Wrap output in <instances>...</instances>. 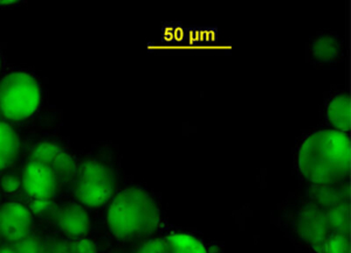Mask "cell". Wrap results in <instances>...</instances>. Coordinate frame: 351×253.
<instances>
[{"instance_id":"cell-1","label":"cell","mask_w":351,"mask_h":253,"mask_svg":"<svg viewBox=\"0 0 351 253\" xmlns=\"http://www.w3.org/2000/svg\"><path fill=\"white\" fill-rule=\"evenodd\" d=\"M350 137L347 132L324 129L308 135L298 155L300 174L311 186L349 181Z\"/></svg>"},{"instance_id":"cell-2","label":"cell","mask_w":351,"mask_h":253,"mask_svg":"<svg viewBox=\"0 0 351 253\" xmlns=\"http://www.w3.org/2000/svg\"><path fill=\"white\" fill-rule=\"evenodd\" d=\"M160 213L152 195L140 187H129L112 198L107 226L114 237L123 241L149 237L160 226Z\"/></svg>"},{"instance_id":"cell-3","label":"cell","mask_w":351,"mask_h":253,"mask_svg":"<svg viewBox=\"0 0 351 253\" xmlns=\"http://www.w3.org/2000/svg\"><path fill=\"white\" fill-rule=\"evenodd\" d=\"M41 102L40 82L31 72H8L0 79V114L4 120L21 122L31 118Z\"/></svg>"},{"instance_id":"cell-4","label":"cell","mask_w":351,"mask_h":253,"mask_svg":"<svg viewBox=\"0 0 351 253\" xmlns=\"http://www.w3.org/2000/svg\"><path fill=\"white\" fill-rule=\"evenodd\" d=\"M72 186L76 201L81 206L100 208L114 198L115 175L104 161L87 159L77 165Z\"/></svg>"},{"instance_id":"cell-5","label":"cell","mask_w":351,"mask_h":253,"mask_svg":"<svg viewBox=\"0 0 351 253\" xmlns=\"http://www.w3.org/2000/svg\"><path fill=\"white\" fill-rule=\"evenodd\" d=\"M295 231L298 236L315 252L324 244V241L332 235L328 224L326 210L307 202L298 210L295 216Z\"/></svg>"},{"instance_id":"cell-6","label":"cell","mask_w":351,"mask_h":253,"mask_svg":"<svg viewBox=\"0 0 351 253\" xmlns=\"http://www.w3.org/2000/svg\"><path fill=\"white\" fill-rule=\"evenodd\" d=\"M60 181L52 167L38 160H29L21 173V191L26 200L54 198Z\"/></svg>"},{"instance_id":"cell-7","label":"cell","mask_w":351,"mask_h":253,"mask_svg":"<svg viewBox=\"0 0 351 253\" xmlns=\"http://www.w3.org/2000/svg\"><path fill=\"white\" fill-rule=\"evenodd\" d=\"M34 216L26 203L8 201L0 204V235L4 243H16L33 234Z\"/></svg>"},{"instance_id":"cell-8","label":"cell","mask_w":351,"mask_h":253,"mask_svg":"<svg viewBox=\"0 0 351 253\" xmlns=\"http://www.w3.org/2000/svg\"><path fill=\"white\" fill-rule=\"evenodd\" d=\"M48 218L53 226L68 239L84 238L92 228V219L87 209L77 202L56 204Z\"/></svg>"},{"instance_id":"cell-9","label":"cell","mask_w":351,"mask_h":253,"mask_svg":"<svg viewBox=\"0 0 351 253\" xmlns=\"http://www.w3.org/2000/svg\"><path fill=\"white\" fill-rule=\"evenodd\" d=\"M29 160H38L52 167L59 178L61 187L72 185L79 165L69 150L52 142L36 144L29 152Z\"/></svg>"},{"instance_id":"cell-10","label":"cell","mask_w":351,"mask_h":253,"mask_svg":"<svg viewBox=\"0 0 351 253\" xmlns=\"http://www.w3.org/2000/svg\"><path fill=\"white\" fill-rule=\"evenodd\" d=\"M308 195L311 202L316 206L324 210L330 209L334 207L349 204L350 185L349 181H344L334 185L311 186Z\"/></svg>"},{"instance_id":"cell-11","label":"cell","mask_w":351,"mask_h":253,"mask_svg":"<svg viewBox=\"0 0 351 253\" xmlns=\"http://www.w3.org/2000/svg\"><path fill=\"white\" fill-rule=\"evenodd\" d=\"M311 53L313 59L319 64H336L343 54L342 40L335 33H319V36L311 41Z\"/></svg>"},{"instance_id":"cell-12","label":"cell","mask_w":351,"mask_h":253,"mask_svg":"<svg viewBox=\"0 0 351 253\" xmlns=\"http://www.w3.org/2000/svg\"><path fill=\"white\" fill-rule=\"evenodd\" d=\"M19 135L5 120L0 122V172L8 170L21 153Z\"/></svg>"},{"instance_id":"cell-13","label":"cell","mask_w":351,"mask_h":253,"mask_svg":"<svg viewBox=\"0 0 351 253\" xmlns=\"http://www.w3.org/2000/svg\"><path fill=\"white\" fill-rule=\"evenodd\" d=\"M327 120L331 129L349 133L350 130V97L346 92L336 94L327 105Z\"/></svg>"},{"instance_id":"cell-14","label":"cell","mask_w":351,"mask_h":253,"mask_svg":"<svg viewBox=\"0 0 351 253\" xmlns=\"http://www.w3.org/2000/svg\"><path fill=\"white\" fill-rule=\"evenodd\" d=\"M169 253H208L203 241L193 235L175 232L164 238Z\"/></svg>"},{"instance_id":"cell-15","label":"cell","mask_w":351,"mask_h":253,"mask_svg":"<svg viewBox=\"0 0 351 253\" xmlns=\"http://www.w3.org/2000/svg\"><path fill=\"white\" fill-rule=\"evenodd\" d=\"M349 215H350L349 204L334 207V208L326 210L328 224H329L332 234L349 235V231H350Z\"/></svg>"},{"instance_id":"cell-16","label":"cell","mask_w":351,"mask_h":253,"mask_svg":"<svg viewBox=\"0 0 351 253\" xmlns=\"http://www.w3.org/2000/svg\"><path fill=\"white\" fill-rule=\"evenodd\" d=\"M11 246L12 253H46V244L43 238L36 234L29 235L28 237L16 241L8 243Z\"/></svg>"},{"instance_id":"cell-17","label":"cell","mask_w":351,"mask_h":253,"mask_svg":"<svg viewBox=\"0 0 351 253\" xmlns=\"http://www.w3.org/2000/svg\"><path fill=\"white\" fill-rule=\"evenodd\" d=\"M319 253H350L349 235L332 234L319 250Z\"/></svg>"},{"instance_id":"cell-18","label":"cell","mask_w":351,"mask_h":253,"mask_svg":"<svg viewBox=\"0 0 351 253\" xmlns=\"http://www.w3.org/2000/svg\"><path fill=\"white\" fill-rule=\"evenodd\" d=\"M0 190L6 195H16L21 190V173L8 170L0 176Z\"/></svg>"},{"instance_id":"cell-19","label":"cell","mask_w":351,"mask_h":253,"mask_svg":"<svg viewBox=\"0 0 351 253\" xmlns=\"http://www.w3.org/2000/svg\"><path fill=\"white\" fill-rule=\"evenodd\" d=\"M26 206L31 210L33 216L36 217H48L52 213L56 203L54 198H36V200H26Z\"/></svg>"},{"instance_id":"cell-20","label":"cell","mask_w":351,"mask_h":253,"mask_svg":"<svg viewBox=\"0 0 351 253\" xmlns=\"http://www.w3.org/2000/svg\"><path fill=\"white\" fill-rule=\"evenodd\" d=\"M134 253H169L164 238H154L143 243Z\"/></svg>"},{"instance_id":"cell-21","label":"cell","mask_w":351,"mask_h":253,"mask_svg":"<svg viewBox=\"0 0 351 253\" xmlns=\"http://www.w3.org/2000/svg\"><path fill=\"white\" fill-rule=\"evenodd\" d=\"M16 1L14 0H0V6L1 8H4V6H13V5H16Z\"/></svg>"},{"instance_id":"cell-22","label":"cell","mask_w":351,"mask_h":253,"mask_svg":"<svg viewBox=\"0 0 351 253\" xmlns=\"http://www.w3.org/2000/svg\"><path fill=\"white\" fill-rule=\"evenodd\" d=\"M1 67H3V57H1V54H0V70H1Z\"/></svg>"},{"instance_id":"cell-23","label":"cell","mask_w":351,"mask_h":253,"mask_svg":"<svg viewBox=\"0 0 351 253\" xmlns=\"http://www.w3.org/2000/svg\"><path fill=\"white\" fill-rule=\"evenodd\" d=\"M4 243V241H3V237H1V235H0V245Z\"/></svg>"},{"instance_id":"cell-24","label":"cell","mask_w":351,"mask_h":253,"mask_svg":"<svg viewBox=\"0 0 351 253\" xmlns=\"http://www.w3.org/2000/svg\"><path fill=\"white\" fill-rule=\"evenodd\" d=\"M4 119H3V116H1V114H0V122H3Z\"/></svg>"}]
</instances>
